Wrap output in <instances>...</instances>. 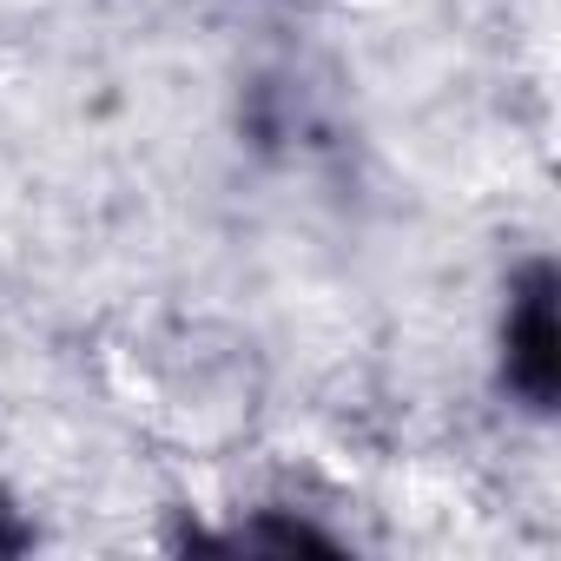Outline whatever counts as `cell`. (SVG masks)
I'll return each instance as SVG.
<instances>
[{"label": "cell", "instance_id": "6da1fadb", "mask_svg": "<svg viewBox=\"0 0 561 561\" xmlns=\"http://www.w3.org/2000/svg\"><path fill=\"white\" fill-rule=\"evenodd\" d=\"M508 383L535 410H548V397H554V305H548V271L528 277V291H522V305L508 318Z\"/></svg>", "mask_w": 561, "mask_h": 561}]
</instances>
